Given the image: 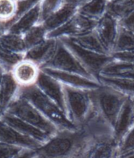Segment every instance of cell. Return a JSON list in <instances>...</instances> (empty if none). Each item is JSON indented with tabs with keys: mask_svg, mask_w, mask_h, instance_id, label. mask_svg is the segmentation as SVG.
<instances>
[{
	"mask_svg": "<svg viewBox=\"0 0 134 158\" xmlns=\"http://www.w3.org/2000/svg\"><path fill=\"white\" fill-rule=\"evenodd\" d=\"M41 23L40 3L34 6L25 14L9 25L6 31L18 35H23L30 29Z\"/></svg>",
	"mask_w": 134,
	"mask_h": 158,
	"instance_id": "cell-15",
	"label": "cell"
},
{
	"mask_svg": "<svg viewBox=\"0 0 134 158\" xmlns=\"http://www.w3.org/2000/svg\"><path fill=\"white\" fill-rule=\"evenodd\" d=\"M24 59V56L0 47V67L6 72H11L14 66Z\"/></svg>",
	"mask_w": 134,
	"mask_h": 158,
	"instance_id": "cell-29",
	"label": "cell"
},
{
	"mask_svg": "<svg viewBox=\"0 0 134 158\" xmlns=\"http://www.w3.org/2000/svg\"><path fill=\"white\" fill-rule=\"evenodd\" d=\"M119 143L112 134L89 136L75 158H117Z\"/></svg>",
	"mask_w": 134,
	"mask_h": 158,
	"instance_id": "cell-6",
	"label": "cell"
},
{
	"mask_svg": "<svg viewBox=\"0 0 134 158\" xmlns=\"http://www.w3.org/2000/svg\"><path fill=\"white\" fill-rule=\"evenodd\" d=\"M134 10V0H109L107 13L117 19L123 20Z\"/></svg>",
	"mask_w": 134,
	"mask_h": 158,
	"instance_id": "cell-25",
	"label": "cell"
},
{
	"mask_svg": "<svg viewBox=\"0 0 134 158\" xmlns=\"http://www.w3.org/2000/svg\"><path fill=\"white\" fill-rule=\"evenodd\" d=\"M57 43V39H48L44 42L27 50L24 59L29 60L42 67L51 57Z\"/></svg>",
	"mask_w": 134,
	"mask_h": 158,
	"instance_id": "cell-18",
	"label": "cell"
},
{
	"mask_svg": "<svg viewBox=\"0 0 134 158\" xmlns=\"http://www.w3.org/2000/svg\"><path fill=\"white\" fill-rule=\"evenodd\" d=\"M0 143L23 149L37 150L42 146L39 142L25 136L0 119Z\"/></svg>",
	"mask_w": 134,
	"mask_h": 158,
	"instance_id": "cell-13",
	"label": "cell"
},
{
	"mask_svg": "<svg viewBox=\"0 0 134 158\" xmlns=\"http://www.w3.org/2000/svg\"><path fill=\"white\" fill-rule=\"evenodd\" d=\"M0 119L6 123L7 125L14 128L22 135L29 138L35 139L42 145L45 144L52 136L42 131V130L35 128L33 125H30L25 121H22L20 118L10 114L8 113H4L0 116Z\"/></svg>",
	"mask_w": 134,
	"mask_h": 158,
	"instance_id": "cell-14",
	"label": "cell"
},
{
	"mask_svg": "<svg viewBox=\"0 0 134 158\" xmlns=\"http://www.w3.org/2000/svg\"><path fill=\"white\" fill-rule=\"evenodd\" d=\"M101 85L106 86L127 98H134V80L124 78L98 77Z\"/></svg>",
	"mask_w": 134,
	"mask_h": 158,
	"instance_id": "cell-22",
	"label": "cell"
},
{
	"mask_svg": "<svg viewBox=\"0 0 134 158\" xmlns=\"http://www.w3.org/2000/svg\"><path fill=\"white\" fill-rule=\"evenodd\" d=\"M47 34L48 32L46 29L45 28L43 24L40 23L23 35L22 36L27 50L44 42L47 39Z\"/></svg>",
	"mask_w": 134,
	"mask_h": 158,
	"instance_id": "cell-26",
	"label": "cell"
},
{
	"mask_svg": "<svg viewBox=\"0 0 134 158\" xmlns=\"http://www.w3.org/2000/svg\"><path fill=\"white\" fill-rule=\"evenodd\" d=\"M23 148L0 143V158H15Z\"/></svg>",
	"mask_w": 134,
	"mask_h": 158,
	"instance_id": "cell-32",
	"label": "cell"
},
{
	"mask_svg": "<svg viewBox=\"0 0 134 158\" xmlns=\"http://www.w3.org/2000/svg\"><path fill=\"white\" fill-rule=\"evenodd\" d=\"M41 68H50L57 71L73 73L91 78H96L88 73V71L79 64L74 55L58 39L54 53L46 64Z\"/></svg>",
	"mask_w": 134,
	"mask_h": 158,
	"instance_id": "cell-8",
	"label": "cell"
},
{
	"mask_svg": "<svg viewBox=\"0 0 134 158\" xmlns=\"http://www.w3.org/2000/svg\"><path fill=\"white\" fill-rule=\"evenodd\" d=\"M41 68L39 65L27 59H23L12 69L11 74L20 88L35 85Z\"/></svg>",
	"mask_w": 134,
	"mask_h": 158,
	"instance_id": "cell-12",
	"label": "cell"
},
{
	"mask_svg": "<svg viewBox=\"0 0 134 158\" xmlns=\"http://www.w3.org/2000/svg\"><path fill=\"white\" fill-rule=\"evenodd\" d=\"M64 113L69 121L80 129L94 110L90 91L63 85Z\"/></svg>",
	"mask_w": 134,
	"mask_h": 158,
	"instance_id": "cell-3",
	"label": "cell"
},
{
	"mask_svg": "<svg viewBox=\"0 0 134 158\" xmlns=\"http://www.w3.org/2000/svg\"><path fill=\"white\" fill-rule=\"evenodd\" d=\"M119 25L134 33V10L127 17L119 20Z\"/></svg>",
	"mask_w": 134,
	"mask_h": 158,
	"instance_id": "cell-34",
	"label": "cell"
},
{
	"mask_svg": "<svg viewBox=\"0 0 134 158\" xmlns=\"http://www.w3.org/2000/svg\"><path fill=\"white\" fill-rule=\"evenodd\" d=\"M94 31L107 52L111 55L119 35V20L106 13L100 20H97Z\"/></svg>",
	"mask_w": 134,
	"mask_h": 158,
	"instance_id": "cell-10",
	"label": "cell"
},
{
	"mask_svg": "<svg viewBox=\"0 0 134 158\" xmlns=\"http://www.w3.org/2000/svg\"><path fill=\"white\" fill-rule=\"evenodd\" d=\"M7 31V25L6 24L2 22L0 20V36L2 35L4 33Z\"/></svg>",
	"mask_w": 134,
	"mask_h": 158,
	"instance_id": "cell-37",
	"label": "cell"
},
{
	"mask_svg": "<svg viewBox=\"0 0 134 158\" xmlns=\"http://www.w3.org/2000/svg\"><path fill=\"white\" fill-rule=\"evenodd\" d=\"M88 0H64V4H67L79 10L82 6L87 2Z\"/></svg>",
	"mask_w": 134,
	"mask_h": 158,
	"instance_id": "cell-36",
	"label": "cell"
},
{
	"mask_svg": "<svg viewBox=\"0 0 134 158\" xmlns=\"http://www.w3.org/2000/svg\"><path fill=\"white\" fill-rule=\"evenodd\" d=\"M67 39H69L71 42H73L83 49L97 52V53L110 55L107 52L105 48L104 47L100 39H98L94 30L92 31L87 32V33L81 34V35L73 36V37H69Z\"/></svg>",
	"mask_w": 134,
	"mask_h": 158,
	"instance_id": "cell-21",
	"label": "cell"
},
{
	"mask_svg": "<svg viewBox=\"0 0 134 158\" xmlns=\"http://www.w3.org/2000/svg\"><path fill=\"white\" fill-rule=\"evenodd\" d=\"M134 125V106L130 98L124 103L113 127V136L118 143Z\"/></svg>",
	"mask_w": 134,
	"mask_h": 158,
	"instance_id": "cell-16",
	"label": "cell"
},
{
	"mask_svg": "<svg viewBox=\"0 0 134 158\" xmlns=\"http://www.w3.org/2000/svg\"><path fill=\"white\" fill-rule=\"evenodd\" d=\"M18 95L27 99L48 121L55 125L58 131L79 130L69 121L64 111L44 95L35 85L29 87L20 88Z\"/></svg>",
	"mask_w": 134,
	"mask_h": 158,
	"instance_id": "cell-2",
	"label": "cell"
},
{
	"mask_svg": "<svg viewBox=\"0 0 134 158\" xmlns=\"http://www.w3.org/2000/svg\"><path fill=\"white\" fill-rule=\"evenodd\" d=\"M82 129L59 131L37 150L42 158H75L89 138Z\"/></svg>",
	"mask_w": 134,
	"mask_h": 158,
	"instance_id": "cell-1",
	"label": "cell"
},
{
	"mask_svg": "<svg viewBox=\"0 0 134 158\" xmlns=\"http://www.w3.org/2000/svg\"><path fill=\"white\" fill-rule=\"evenodd\" d=\"M20 89L11 72L4 73L0 85V116L17 98Z\"/></svg>",
	"mask_w": 134,
	"mask_h": 158,
	"instance_id": "cell-17",
	"label": "cell"
},
{
	"mask_svg": "<svg viewBox=\"0 0 134 158\" xmlns=\"http://www.w3.org/2000/svg\"><path fill=\"white\" fill-rule=\"evenodd\" d=\"M134 51V33L119 25V31L111 53Z\"/></svg>",
	"mask_w": 134,
	"mask_h": 158,
	"instance_id": "cell-27",
	"label": "cell"
},
{
	"mask_svg": "<svg viewBox=\"0 0 134 158\" xmlns=\"http://www.w3.org/2000/svg\"><path fill=\"white\" fill-rule=\"evenodd\" d=\"M90 95L95 110L113 131L116 119L128 98L104 85L90 91Z\"/></svg>",
	"mask_w": 134,
	"mask_h": 158,
	"instance_id": "cell-4",
	"label": "cell"
},
{
	"mask_svg": "<svg viewBox=\"0 0 134 158\" xmlns=\"http://www.w3.org/2000/svg\"><path fill=\"white\" fill-rule=\"evenodd\" d=\"M79 10L67 4H63L60 9L54 14L49 16L42 24L46 29L47 32H50L65 24L71 20L78 13Z\"/></svg>",
	"mask_w": 134,
	"mask_h": 158,
	"instance_id": "cell-19",
	"label": "cell"
},
{
	"mask_svg": "<svg viewBox=\"0 0 134 158\" xmlns=\"http://www.w3.org/2000/svg\"><path fill=\"white\" fill-rule=\"evenodd\" d=\"M5 113L20 118L22 121L42 130L50 136L59 131L55 125L48 121L35 106L20 95H17V98L7 108Z\"/></svg>",
	"mask_w": 134,
	"mask_h": 158,
	"instance_id": "cell-5",
	"label": "cell"
},
{
	"mask_svg": "<svg viewBox=\"0 0 134 158\" xmlns=\"http://www.w3.org/2000/svg\"><path fill=\"white\" fill-rule=\"evenodd\" d=\"M98 77L134 80V64L111 60L101 70Z\"/></svg>",
	"mask_w": 134,
	"mask_h": 158,
	"instance_id": "cell-20",
	"label": "cell"
},
{
	"mask_svg": "<svg viewBox=\"0 0 134 158\" xmlns=\"http://www.w3.org/2000/svg\"><path fill=\"white\" fill-rule=\"evenodd\" d=\"M132 99V103H133V106H134V98H132V99Z\"/></svg>",
	"mask_w": 134,
	"mask_h": 158,
	"instance_id": "cell-40",
	"label": "cell"
},
{
	"mask_svg": "<svg viewBox=\"0 0 134 158\" xmlns=\"http://www.w3.org/2000/svg\"><path fill=\"white\" fill-rule=\"evenodd\" d=\"M37 154V150L24 149L15 158H35Z\"/></svg>",
	"mask_w": 134,
	"mask_h": 158,
	"instance_id": "cell-35",
	"label": "cell"
},
{
	"mask_svg": "<svg viewBox=\"0 0 134 158\" xmlns=\"http://www.w3.org/2000/svg\"><path fill=\"white\" fill-rule=\"evenodd\" d=\"M17 12V0H0V20L6 24L7 29Z\"/></svg>",
	"mask_w": 134,
	"mask_h": 158,
	"instance_id": "cell-28",
	"label": "cell"
},
{
	"mask_svg": "<svg viewBox=\"0 0 134 158\" xmlns=\"http://www.w3.org/2000/svg\"><path fill=\"white\" fill-rule=\"evenodd\" d=\"M74 55L79 64L90 74L93 77L98 78L101 70L111 60V55L97 53L80 47L67 38L58 39Z\"/></svg>",
	"mask_w": 134,
	"mask_h": 158,
	"instance_id": "cell-7",
	"label": "cell"
},
{
	"mask_svg": "<svg viewBox=\"0 0 134 158\" xmlns=\"http://www.w3.org/2000/svg\"><path fill=\"white\" fill-rule=\"evenodd\" d=\"M109 0H88L78 12L88 18L97 21L107 13Z\"/></svg>",
	"mask_w": 134,
	"mask_h": 158,
	"instance_id": "cell-23",
	"label": "cell"
},
{
	"mask_svg": "<svg viewBox=\"0 0 134 158\" xmlns=\"http://www.w3.org/2000/svg\"><path fill=\"white\" fill-rule=\"evenodd\" d=\"M132 151H134V125L119 143L118 156Z\"/></svg>",
	"mask_w": 134,
	"mask_h": 158,
	"instance_id": "cell-31",
	"label": "cell"
},
{
	"mask_svg": "<svg viewBox=\"0 0 134 158\" xmlns=\"http://www.w3.org/2000/svg\"><path fill=\"white\" fill-rule=\"evenodd\" d=\"M35 86L64 113V93L62 84L41 70Z\"/></svg>",
	"mask_w": 134,
	"mask_h": 158,
	"instance_id": "cell-11",
	"label": "cell"
},
{
	"mask_svg": "<svg viewBox=\"0 0 134 158\" xmlns=\"http://www.w3.org/2000/svg\"><path fill=\"white\" fill-rule=\"evenodd\" d=\"M17 1H19V0H17Z\"/></svg>",
	"mask_w": 134,
	"mask_h": 158,
	"instance_id": "cell-41",
	"label": "cell"
},
{
	"mask_svg": "<svg viewBox=\"0 0 134 158\" xmlns=\"http://www.w3.org/2000/svg\"><path fill=\"white\" fill-rule=\"evenodd\" d=\"M41 70L56 79L60 84L68 87L82 89L85 91H93L102 86L98 79L91 78L73 73L57 71L50 68H41Z\"/></svg>",
	"mask_w": 134,
	"mask_h": 158,
	"instance_id": "cell-9",
	"label": "cell"
},
{
	"mask_svg": "<svg viewBox=\"0 0 134 158\" xmlns=\"http://www.w3.org/2000/svg\"><path fill=\"white\" fill-rule=\"evenodd\" d=\"M0 47L24 56L27 52L23 36L10 33L8 31H6L2 35L0 36Z\"/></svg>",
	"mask_w": 134,
	"mask_h": 158,
	"instance_id": "cell-24",
	"label": "cell"
},
{
	"mask_svg": "<svg viewBox=\"0 0 134 158\" xmlns=\"http://www.w3.org/2000/svg\"><path fill=\"white\" fill-rule=\"evenodd\" d=\"M63 4L64 0H42L40 2L41 23H42L49 16L60 9Z\"/></svg>",
	"mask_w": 134,
	"mask_h": 158,
	"instance_id": "cell-30",
	"label": "cell"
},
{
	"mask_svg": "<svg viewBox=\"0 0 134 158\" xmlns=\"http://www.w3.org/2000/svg\"><path fill=\"white\" fill-rule=\"evenodd\" d=\"M35 158H42V157H41V156H39V155H38V154H37V156H35Z\"/></svg>",
	"mask_w": 134,
	"mask_h": 158,
	"instance_id": "cell-39",
	"label": "cell"
},
{
	"mask_svg": "<svg viewBox=\"0 0 134 158\" xmlns=\"http://www.w3.org/2000/svg\"><path fill=\"white\" fill-rule=\"evenodd\" d=\"M117 158H134V151L129 152V153H125V154L120 155Z\"/></svg>",
	"mask_w": 134,
	"mask_h": 158,
	"instance_id": "cell-38",
	"label": "cell"
},
{
	"mask_svg": "<svg viewBox=\"0 0 134 158\" xmlns=\"http://www.w3.org/2000/svg\"><path fill=\"white\" fill-rule=\"evenodd\" d=\"M111 56L113 60L134 64V51L113 52L111 54Z\"/></svg>",
	"mask_w": 134,
	"mask_h": 158,
	"instance_id": "cell-33",
	"label": "cell"
}]
</instances>
